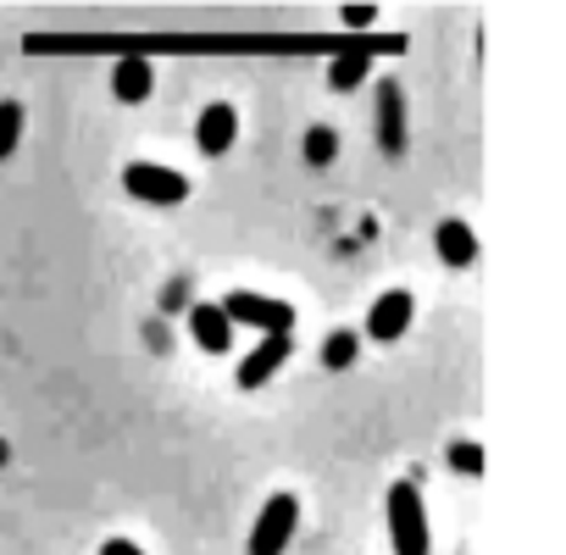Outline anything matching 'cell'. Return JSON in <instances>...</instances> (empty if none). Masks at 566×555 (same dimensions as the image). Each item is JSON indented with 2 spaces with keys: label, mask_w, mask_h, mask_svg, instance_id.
I'll return each instance as SVG.
<instances>
[{
  "label": "cell",
  "mask_w": 566,
  "mask_h": 555,
  "mask_svg": "<svg viewBox=\"0 0 566 555\" xmlns=\"http://www.w3.org/2000/svg\"><path fill=\"white\" fill-rule=\"evenodd\" d=\"M29 56H400L406 34H29Z\"/></svg>",
  "instance_id": "cell-1"
},
{
  "label": "cell",
  "mask_w": 566,
  "mask_h": 555,
  "mask_svg": "<svg viewBox=\"0 0 566 555\" xmlns=\"http://www.w3.org/2000/svg\"><path fill=\"white\" fill-rule=\"evenodd\" d=\"M389 538H395V555H428V511H422L417 483L389 489Z\"/></svg>",
  "instance_id": "cell-2"
},
{
  "label": "cell",
  "mask_w": 566,
  "mask_h": 555,
  "mask_svg": "<svg viewBox=\"0 0 566 555\" xmlns=\"http://www.w3.org/2000/svg\"><path fill=\"white\" fill-rule=\"evenodd\" d=\"M217 306L228 312V323H244L255 334H295V306L290 301H272V295H255V290H233Z\"/></svg>",
  "instance_id": "cell-3"
},
{
  "label": "cell",
  "mask_w": 566,
  "mask_h": 555,
  "mask_svg": "<svg viewBox=\"0 0 566 555\" xmlns=\"http://www.w3.org/2000/svg\"><path fill=\"white\" fill-rule=\"evenodd\" d=\"M295 527H301V500L295 494H272L261 505L255 527H250V555H283L290 538H295Z\"/></svg>",
  "instance_id": "cell-4"
},
{
  "label": "cell",
  "mask_w": 566,
  "mask_h": 555,
  "mask_svg": "<svg viewBox=\"0 0 566 555\" xmlns=\"http://www.w3.org/2000/svg\"><path fill=\"white\" fill-rule=\"evenodd\" d=\"M123 189L145 206H178L189 200V178L172 172V167H156V161H128L123 167Z\"/></svg>",
  "instance_id": "cell-5"
},
{
  "label": "cell",
  "mask_w": 566,
  "mask_h": 555,
  "mask_svg": "<svg viewBox=\"0 0 566 555\" xmlns=\"http://www.w3.org/2000/svg\"><path fill=\"white\" fill-rule=\"evenodd\" d=\"M290 356H295V339H290V334H261V339H255V350L239 362L233 384H239V389H261L283 362H290Z\"/></svg>",
  "instance_id": "cell-6"
},
{
  "label": "cell",
  "mask_w": 566,
  "mask_h": 555,
  "mask_svg": "<svg viewBox=\"0 0 566 555\" xmlns=\"http://www.w3.org/2000/svg\"><path fill=\"white\" fill-rule=\"evenodd\" d=\"M411 306H417V301H411V290H384V295L373 301V312H367V334H373V339H384V345H389V339H400V334L411 328Z\"/></svg>",
  "instance_id": "cell-7"
},
{
  "label": "cell",
  "mask_w": 566,
  "mask_h": 555,
  "mask_svg": "<svg viewBox=\"0 0 566 555\" xmlns=\"http://www.w3.org/2000/svg\"><path fill=\"white\" fill-rule=\"evenodd\" d=\"M189 334H195V345H200L206 356H228V345H233V323H228V312L211 306V301L189 306Z\"/></svg>",
  "instance_id": "cell-8"
},
{
  "label": "cell",
  "mask_w": 566,
  "mask_h": 555,
  "mask_svg": "<svg viewBox=\"0 0 566 555\" xmlns=\"http://www.w3.org/2000/svg\"><path fill=\"white\" fill-rule=\"evenodd\" d=\"M233 134H239V112H233L228 101L206 106L200 123H195V145H200V156H222V150L233 145Z\"/></svg>",
  "instance_id": "cell-9"
},
{
  "label": "cell",
  "mask_w": 566,
  "mask_h": 555,
  "mask_svg": "<svg viewBox=\"0 0 566 555\" xmlns=\"http://www.w3.org/2000/svg\"><path fill=\"white\" fill-rule=\"evenodd\" d=\"M378 145L389 156L406 150V95H400V84H378Z\"/></svg>",
  "instance_id": "cell-10"
},
{
  "label": "cell",
  "mask_w": 566,
  "mask_h": 555,
  "mask_svg": "<svg viewBox=\"0 0 566 555\" xmlns=\"http://www.w3.org/2000/svg\"><path fill=\"white\" fill-rule=\"evenodd\" d=\"M156 90V67H150V56H117V73H112V95L123 101V106H139L145 95Z\"/></svg>",
  "instance_id": "cell-11"
},
{
  "label": "cell",
  "mask_w": 566,
  "mask_h": 555,
  "mask_svg": "<svg viewBox=\"0 0 566 555\" xmlns=\"http://www.w3.org/2000/svg\"><path fill=\"white\" fill-rule=\"evenodd\" d=\"M433 250H439L444 266H472V261H478V233H472L461 217H444V222L433 228Z\"/></svg>",
  "instance_id": "cell-12"
},
{
  "label": "cell",
  "mask_w": 566,
  "mask_h": 555,
  "mask_svg": "<svg viewBox=\"0 0 566 555\" xmlns=\"http://www.w3.org/2000/svg\"><path fill=\"white\" fill-rule=\"evenodd\" d=\"M373 73V56H361V51H339V56H328V90H356L361 78Z\"/></svg>",
  "instance_id": "cell-13"
},
{
  "label": "cell",
  "mask_w": 566,
  "mask_h": 555,
  "mask_svg": "<svg viewBox=\"0 0 566 555\" xmlns=\"http://www.w3.org/2000/svg\"><path fill=\"white\" fill-rule=\"evenodd\" d=\"M356 350H361V339H356L350 328H339V334H328V345H323V367H328V373H345V367L356 362Z\"/></svg>",
  "instance_id": "cell-14"
},
{
  "label": "cell",
  "mask_w": 566,
  "mask_h": 555,
  "mask_svg": "<svg viewBox=\"0 0 566 555\" xmlns=\"http://www.w3.org/2000/svg\"><path fill=\"white\" fill-rule=\"evenodd\" d=\"M23 139V106L18 101H0V161H7Z\"/></svg>",
  "instance_id": "cell-15"
},
{
  "label": "cell",
  "mask_w": 566,
  "mask_h": 555,
  "mask_svg": "<svg viewBox=\"0 0 566 555\" xmlns=\"http://www.w3.org/2000/svg\"><path fill=\"white\" fill-rule=\"evenodd\" d=\"M334 156H339V134H334L328 123H317V128L306 134V161H312V167H328Z\"/></svg>",
  "instance_id": "cell-16"
},
{
  "label": "cell",
  "mask_w": 566,
  "mask_h": 555,
  "mask_svg": "<svg viewBox=\"0 0 566 555\" xmlns=\"http://www.w3.org/2000/svg\"><path fill=\"white\" fill-rule=\"evenodd\" d=\"M450 467H455L461 478H478V472H483V450H478L472 439H455V444H450Z\"/></svg>",
  "instance_id": "cell-17"
},
{
  "label": "cell",
  "mask_w": 566,
  "mask_h": 555,
  "mask_svg": "<svg viewBox=\"0 0 566 555\" xmlns=\"http://www.w3.org/2000/svg\"><path fill=\"white\" fill-rule=\"evenodd\" d=\"M345 29H373V7H350L345 12Z\"/></svg>",
  "instance_id": "cell-18"
},
{
  "label": "cell",
  "mask_w": 566,
  "mask_h": 555,
  "mask_svg": "<svg viewBox=\"0 0 566 555\" xmlns=\"http://www.w3.org/2000/svg\"><path fill=\"white\" fill-rule=\"evenodd\" d=\"M101 555H145V549H139V544H128V538H106V544H101Z\"/></svg>",
  "instance_id": "cell-19"
},
{
  "label": "cell",
  "mask_w": 566,
  "mask_h": 555,
  "mask_svg": "<svg viewBox=\"0 0 566 555\" xmlns=\"http://www.w3.org/2000/svg\"><path fill=\"white\" fill-rule=\"evenodd\" d=\"M7 455H12V450H7V439H0V467H7Z\"/></svg>",
  "instance_id": "cell-20"
}]
</instances>
